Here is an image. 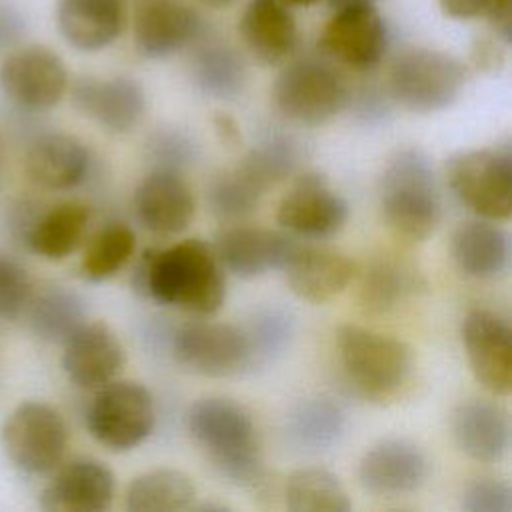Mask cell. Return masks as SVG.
I'll use <instances>...</instances> for the list:
<instances>
[{
    "instance_id": "cell-11",
    "label": "cell",
    "mask_w": 512,
    "mask_h": 512,
    "mask_svg": "<svg viewBox=\"0 0 512 512\" xmlns=\"http://www.w3.org/2000/svg\"><path fill=\"white\" fill-rule=\"evenodd\" d=\"M66 88L68 70L46 46H22L8 52L0 64V90L20 110H50L62 100Z\"/></svg>"
},
{
    "instance_id": "cell-20",
    "label": "cell",
    "mask_w": 512,
    "mask_h": 512,
    "mask_svg": "<svg viewBox=\"0 0 512 512\" xmlns=\"http://www.w3.org/2000/svg\"><path fill=\"white\" fill-rule=\"evenodd\" d=\"M112 470L94 458H74L64 464L40 494L48 512H102L114 498Z\"/></svg>"
},
{
    "instance_id": "cell-33",
    "label": "cell",
    "mask_w": 512,
    "mask_h": 512,
    "mask_svg": "<svg viewBox=\"0 0 512 512\" xmlns=\"http://www.w3.org/2000/svg\"><path fill=\"white\" fill-rule=\"evenodd\" d=\"M28 306L32 332L52 344H64L86 322L82 296L66 286L44 288Z\"/></svg>"
},
{
    "instance_id": "cell-27",
    "label": "cell",
    "mask_w": 512,
    "mask_h": 512,
    "mask_svg": "<svg viewBox=\"0 0 512 512\" xmlns=\"http://www.w3.org/2000/svg\"><path fill=\"white\" fill-rule=\"evenodd\" d=\"M450 254L466 276L498 278L510 264V238L504 228L486 218L468 220L452 232Z\"/></svg>"
},
{
    "instance_id": "cell-42",
    "label": "cell",
    "mask_w": 512,
    "mask_h": 512,
    "mask_svg": "<svg viewBox=\"0 0 512 512\" xmlns=\"http://www.w3.org/2000/svg\"><path fill=\"white\" fill-rule=\"evenodd\" d=\"M462 508L466 512H510L512 488L498 478H478L462 492Z\"/></svg>"
},
{
    "instance_id": "cell-23",
    "label": "cell",
    "mask_w": 512,
    "mask_h": 512,
    "mask_svg": "<svg viewBox=\"0 0 512 512\" xmlns=\"http://www.w3.org/2000/svg\"><path fill=\"white\" fill-rule=\"evenodd\" d=\"M284 274L298 298L320 304L340 294L354 280L356 264L336 250L298 242Z\"/></svg>"
},
{
    "instance_id": "cell-25",
    "label": "cell",
    "mask_w": 512,
    "mask_h": 512,
    "mask_svg": "<svg viewBox=\"0 0 512 512\" xmlns=\"http://www.w3.org/2000/svg\"><path fill=\"white\" fill-rule=\"evenodd\" d=\"M452 436L476 462H498L510 446V420L498 404L472 398L452 412Z\"/></svg>"
},
{
    "instance_id": "cell-13",
    "label": "cell",
    "mask_w": 512,
    "mask_h": 512,
    "mask_svg": "<svg viewBox=\"0 0 512 512\" xmlns=\"http://www.w3.org/2000/svg\"><path fill=\"white\" fill-rule=\"evenodd\" d=\"M462 344L476 380L492 394L512 388V330L506 318L476 308L462 320Z\"/></svg>"
},
{
    "instance_id": "cell-18",
    "label": "cell",
    "mask_w": 512,
    "mask_h": 512,
    "mask_svg": "<svg viewBox=\"0 0 512 512\" xmlns=\"http://www.w3.org/2000/svg\"><path fill=\"white\" fill-rule=\"evenodd\" d=\"M428 458L420 446L402 438H388L364 452L358 480L376 496H402L418 490L428 478Z\"/></svg>"
},
{
    "instance_id": "cell-37",
    "label": "cell",
    "mask_w": 512,
    "mask_h": 512,
    "mask_svg": "<svg viewBox=\"0 0 512 512\" xmlns=\"http://www.w3.org/2000/svg\"><path fill=\"white\" fill-rule=\"evenodd\" d=\"M250 352L252 368L274 362L286 352L294 334V318L280 306H264L254 310L246 326H242Z\"/></svg>"
},
{
    "instance_id": "cell-17",
    "label": "cell",
    "mask_w": 512,
    "mask_h": 512,
    "mask_svg": "<svg viewBox=\"0 0 512 512\" xmlns=\"http://www.w3.org/2000/svg\"><path fill=\"white\" fill-rule=\"evenodd\" d=\"M72 104L104 130L124 134L140 122L146 96L142 86L128 76H80L72 84Z\"/></svg>"
},
{
    "instance_id": "cell-48",
    "label": "cell",
    "mask_w": 512,
    "mask_h": 512,
    "mask_svg": "<svg viewBox=\"0 0 512 512\" xmlns=\"http://www.w3.org/2000/svg\"><path fill=\"white\" fill-rule=\"evenodd\" d=\"M204 4H210V6H226V4H230V2H234V0H202Z\"/></svg>"
},
{
    "instance_id": "cell-22",
    "label": "cell",
    "mask_w": 512,
    "mask_h": 512,
    "mask_svg": "<svg viewBox=\"0 0 512 512\" xmlns=\"http://www.w3.org/2000/svg\"><path fill=\"white\" fill-rule=\"evenodd\" d=\"M24 170L30 182L44 190H70L86 180L90 152L70 134L48 132L28 146Z\"/></svg>"
},
{
    "instance_id": "cell-29",
    "label": "cell",
    "mask_w": 512,
    "mask_h": 512,
    "mask_svg": "<svg viewBox=\"0 0 512 512\" xmlns=\"http://www.w3.org/2000/svg\"><path fill=\"white\" fill-rule=\"evenodd\" d=\"M90 220V210L80 202H60L34 214L26 232V246L46 260L70 256L82 242Z\"/></svg>"
},
{
    "instance_id": "cell-30",
    "label": "cell",
    "mask_w": 512,
    "mask_h": 512,
    "mask_svg": "<svg viewBox=\"0 0 512 512\" xmlns=\"http://www.w3.org/2000/svg\"><path fill=\"white\" fill-rule=\"evenodd\" d=\"M344 430L346 412L328 396H312L296 402L284 422L288 442L308 452L332 448L342 438Z\"/></svg>"
},
{
    "instance_id": "cell-5",
    "label": "cell",
    "mask_w": 512,
    "mask_h": 512,
    "mask_svg": "<svg viewBox=\"0 0 512 512\" xmlns=\"http://www.w3.org/2000/svg\"><path fill=\"white\" fill-rule=\"evenodd\" d=\"M466 84V66L448 52L410 48L396 56L388 74L392 98L410 112L430 114L452 106Z\"/></svg>"
},
{
    "instance_id": "cell-12",
    "label": "cell",
    "mask_w": 512,
    "mask_h": 512,
    "mask_svg": "<svg viewBox=\"0 0 512 512\" xmlns=\"http://www.w3.org/2000/svg\"><path fill=\"white\" fill-rule=\"evenodd\" d=\"M386 46L388 28L374 4L334 10L320 34L322 52L358 72L376 68Z\"/></svg>"
},
{
    "instance_id": "cell-41",
    "label": "cell",
    "mask_w": 512,
    "mask_h": 512,
    "mask_svg": "<svg viewBox=\"0 0 512 512\" xmlns=\"http://www.w3.org/2000/svg\"><path fill=\"white\" fill-rule=\"evenodd\" d=\"M30 294L28 272L14 258L0 254V320H16L26 310Z\"/></svg>"
},
{
    "instance_id": "cell-19",
    "label": "cell",
    "mask_w": 512,
    "mask_h": 512,
    "mask_svg": "<svg viewBox=\"0 0 512 512\" xmlns=\"http://www.w3.org/2000/svg\"><path fill=\"white\" fill-rule=\"evenodd\" d=\"M296 246L294 238L274 230L232 226L216 236L212 250L222 268L250 280L270 270H284Z\"/></svg>"
},
{
    "instance_id": "cell-16",
    "label": "cell",
    "mask_w": 512,
    "mask_h": 512,
    "mask_svg": "<svg viewBox=\"0 0 512 512\" xmlns=\"http://www.w3.org/2000/svg\"><path fill=\"white\" fill-rule=\"evenodd\" d=\"M200 32L202 18L184 0H140L134 10V44L144 58H168Z\"/></svg>"
},
{
    "instance_id": "cell-2",
    "label": "cell",
    "mask_w": 512,
    "mask_h": 512,
    "mask_svg": "<svg viewBox=\"0 0 512 512\" xmlns=\"http://www.w3.org/2000/svg\"><path fill=\"white\" fill-rule=\"evenodd\" d=\"M186 430L214 468L238 486L262 482V452L252 416L234 400L208 396L186 412Z\"/></svg>"
},
{
    "instance_id": "cell-44",
    "label": "cell",
    "mask_w": 512,
    "mask_h": 512,
    "mask_svg": "<svg viewBox=\"0 0 512 512\" xmlns=\"http://www.w3.org/2000/svg\"><path fill=\"white\" fill-rule=\"evenodd\" d=\"M354 102V114L358 116V120H362L364 124H378L386 118L388 114V104L382 98L380 92L376 90H362L356 100L350 98ZM350 104V102H348Z\"/></svg>"
},
{
    "instance_id": "cell-24",
    "label": "cell",
    "mask_w": 512,
    "mask_h": 512,
    "mask_svg": "<svg viewBox=\"0 0 512 512\" xmlns=\"http://www.w3.org/2000/svg\"><path fill=\"white\" fill-rule=\"evenodd\" d=\"M246 50L264 66L284 62L296 46L298 30L282 0H250L238 22Z\"/></svg>"
},
{
    "instance_id": "cell-45",
    "label": "cell",
    "mask_w": 512,
    "mask_h": 512,
    "mask_svg": "<svg viewBox=\"0 0 512 512\" xmlns=\"http://www.w3.org/2000/svg\"><path fill=\"white\" fill-rule=\"evenodd\" d=\"M214 124H216V130H218V134H220V138L224 142H228L230 146H234L238 142V128H236V124H234V120L230 116L218 114Z\"/></svg>"
},
{
    "instance_id": "cell-10",
    "label": "cell",
    "mask_w": 512,
    "mask_h": 512,
    "mask_svg": "<svg viewBox=\"0 0 512 512\" xmlns=\"http://www.w3.org/2000/svg\"><path fill=\"white\" fill-rule=\"evenodd\" d=\"M168 348L186 370L226 378L252 368V352L242 326L226 322H186L170 332Z\"/></svg>"
},
{
    "instance_id": "cell-9",
    "label": "cell",
    "mask_w": 512,
    "mask_h": 512,
    "mask_svg": "<svg viewBox=\"0 0 512 512\" xmlns=\"http://www.w3.org/2000/svg\"><path fill=\"white\" fill-rule=\"evenodd\" d=\"M156 422L150 390L138 382H108L86 410V426L96 442L114 452L136 448Z\"/></svg>"
},
{
    "instance_id": "cell-31",
    "label": "cell",
    "mask_w": 512,
    "mask_h": 512,
    "mask_svg": "<svg viewBox=\"0 0 512 512\" xmlns=\"http://www.w3.org/2000/svg\"><path fill=\"white\" fill-rule=\"evenodd\" d=\"M300 162L296 140L284 132H268L240 160L234 172L262 196L294 174Z\"/></svg>"
},
{
    "instance_id": "cell-32",
    "label": "cell",
    "mask_w": 512,
    "mask_h": 512,
    "mask_svg": "<svg viewBox=\"0 0 512 512\" xmlns=\"http://www.w3.org/2000/svg\"><path fill=\"white\" fill-rule=\"evenodd\" d=\"M190 78L202 94L218 100H232L240 96L246 86V66L232 46L210 40L194 52L190 60Z\"/></svg>"
},
{
    "instance_id": "cell-14",
    "label": "cell",
    "mask_w": 512,
    "mask_h": 512,
    "mask_svg": "<svg viewBox=\"0 0 512 512\" xmlns=\"http://www.w3.org/2000/svg\"><path fill=\"white\" fill-rule=\"evenodd\" d=\"M276 220L282 228L298 236L324 238L344 226L348 220V202L330 188L324 174L304 172L282 196Z\"/></svg>"
},
{
    "instance_id": "cell-38",
    "label": "cell",
    "mask_w": 512,
    "mask_h": 512,
    "mask_svg": "<svg viewBox=\"0 0 512 512\" xmlns=\"http://www.w3.org/2000/svg\"><path fill=\"white\" fill-rule=\"evenodd\" d=\"M206 198L210 212L216 218L224 222H238L256 210L262 194L232 170L212 178Z\"/></svg>"
},
{
    "instance_id": "cell-1",
    "label": "cell",
    "mask_w": 512,
    "mask_h": 512,
    "mask_svg": "<svg viewBox=\"0 0 512 512\" xmlns=\"http://www.w3.org/2000/svg\"><path fill=\"white\" fill-rule=\"evenodd\" d=\"M132 282L154 302L200 316L214 314L226 298L222 264L214 250L198 238L164 250H146Z\"/></svg>"
},
{
    "instance_id": "cell-43",
    "label": "cell",
    "mask_w": 512,
    "mask_h": 512,
    "mask_svg": "<svg viewBox=\"0 0 512 512\" xmlns=\"http://www.w3.org/2000/svg\"><path fill=\"white\" fill-rule=\"evenodd\" d=\"M24 30L26 20L22 12L10 0H0V52L16 46Z\"/></svg>"
},
{
    "instance_id": "cell-36",
    "label": "cell",
    "mask_w": 512,
    "mask_h": 512,
    "mask_svg": "<svg viewBox=\"0 0 512 512\" xmlns=\"http://www.w3.org/2000/svg\"><path fill=\"white\" fill-rule=\"evenodd\" d=\"M134 248V230L124 222H110L92 236L82 256L80 272L90 282L108 280L130 260Z\"/></svg>"
},
{
    "instance_id": "cell-35",
    "label": "cell",
    "mask_w": 512,
    "mask_h": 512,
    "mask_svg": "<svg viewBox=\"0 0 512 512\" xmlns=\"http://www.w3.org/2000/svg\"><path fill=\"white\" fill-rule=\"evenodd\" d=\"M284 502L292 512H348L352 506L338 476L324 468L292 472L286 480Z\"/></svg>"
},
{
    "instance_id": "cell-40",
    "label": "cell",
    "mask_w": 512,
    "mask_h": 512,
    "mask_svg": "<svg viewBox=\"0 0 512 512\" xmlns=\"http://www.w3.org/2000/svg\"><path fill=\"white\" fill-rule=\"evenodd\" d=\"M196 142L180 128H158L148 140V156L154 168L182 172L196 158Z\"/></svg>"
},
{
    "instance_id": "cell-6",
    "label": "cell",
    "mask_w": 512,
    "mask_h": 512,
    "mask_svg": "<svg viewBox=\"0 0 512 512\" xmlns=\"http://www.w3.org/2000/svg\"><path fill=\"white\" fill-rule=\"evenodd\" d=\"M276 108L292 122L320 126L350 102L344 78L324 60L300 58L282 68L274 82Z\"/></svg>"
},
{
    "instance_id": "cell-28",
    "label": "cell",
    "mask_w": 512,
    "mask_h": 512,
    "mask_svg": "<svg viewBox=\"0 0 512 512\" xmlns=\"http://www.w3.org/2000/svg\"><path fill=\"white\" fill-rule=\"evenodd\" d=\"M424 288L426 280L412 262L378 256L360 274L358 304L368 314H386Z\"/></svg>"
},
{
    "instance_id": "cell-46",
    "label": "cell",
    "mask_w": 512,
    "mask_h": 512,
    "mask_svg": "<svg viewBox=\"0 0 512 512\" xmlns=\"http://www.w3.org/2000/svg\"><path fill=\"white\" fill-rule=\"evenodd\" d=\"M360 4H374V0H328V6L332 10H342V8L360 6Z\"/></svg>"
},
{
    "instance_id": "cell-39",
    "label": "cell",
    "mask_w": 512,
    "mask_h": 512,
    "mask_svg": "<svg viewBox=\"0 0 512 512\" xmlns=\"http://www.w3.org/2000/svg\"><path fill=\"white\" fill-rule=\"evenodd\" d=\"M442 12L454 20L488 18L496 36L510 44L512 40V0H438Z\"/></svg>"
},
{
    "instance_id": "cell-26",
    "label": "cell",
    "mask_w": 512,
    "mask_h": 512,
    "mask_svg": "<svg viewBox=\"0 0 512 512\" xmlns=\"http://www.w3.org/2000/svg\"><path fill=\"white\" fill-rule=\"evenodd\" d=\"M56 26L60 36L80 52L110 46L124 26L122 0H58Z\"/></svg>"
},
{
    "instance_id": "cell-7",
    "label": "cell",
    "mask_w": 512,
    "mask_h": 512,
    "mask_svg": "<svg viewBox=\"0 0 512 512\" xmlns=\"http://www.w3.org/2000/svg\"><path fill=\"white\" fill-rule=\"evenodd\" d=\"M454 194L486 220L512 214V150L508 144L476 148L452 156L446 164Z\"/></svg>"
},
{
    "instance_id": "cell-15",
    "label": "cell",
    "mask_w": 512,
    "mask_h": 512,
    "mask_svg": "<svg viewBox=\"0 0 512 512\" xmlns=\"http://www.w3.org/2000/svg\"><path fill=\"white\" fill-rule=\"evenodd\" d=\"M134 214L138 222L160 236H176L194 218V194L182 172L152 168L134 190Z\"/></svg>"
},
{
    "instance_id": "cell-8",
    "label": "cell",
    "mask_w": 512,
    "mask_h": 512,
    "mask_svg": "<svg viewBox=\"0 0 512 512\" xmlns=\"http://www.w3.org/2000/svg\"><path fill=\"white\" fill-rule=\"evenodd\" d=\"M68 446L62 414L46 402L18 404L2 426V448L10 462L32 476L56 470Z\"/></svg>"
},
{
    "instance_id": "cell-47",
    "label": "cell",
    "mask_w": 512,
    "mask_h": 512,
    "mask_svg": "<svg viewBox=\"0 0 512 512\" xmlns=\"http://www.w3.org/2000/svg\"><path fill=\"white\" fill-rule=\"evenodd\" d=\"M284 4H294V6H310L314 4L316 0H282Z\"/></svg>"
},
{
    "instance_id": "cell-3",
    "label": "cell",
    "mask_w": 512,
    "mask_h": 512,
    "mask_svg": "<svg viewBox=\"0 0 512 512\" xmlns=\"http://www.w3.org/2000/svg\"><path fill=\"white\" fill-rule=\"evenodd\" d=\"M380 206L398 236L422 242L436 230L442 200L434 168L422 150L400 148L388 158L380 178Z\"/></svg>"
},
{
    "instance_id": "cell-21",
    "label": "cell",
    "mask_w": 512,
    "mask_h": 512,
    "mask_svg": "<svg viewBox=\"0 0 512 512\" xmlns=\"http://www.w3.org/2000/svg\"><path fill=\"white\" fill-rule=\"evenodd\" d=\"M122 362V346L104 322H84L64 342L62 370L80 388H100L112 382Z\"/></svg>"
},
{
    "instance_id": "cell-4",
    "label": "cell",
    "mask_w": 512,
    "mask_h": 512,
    "mask_svg": "<svg viewBox=\"0 0 512 512\" xmlns=\"http://www.w3.org/2000/svg\"><path fill=\"white\" fill-rule=\"evenodd\" d=\"M336 344L348 382L368 400L392 398L410 376L412 354L392 336L344 324L338 328Z\"/></svg>"
},
{
    "instance_id": "cell-34",
    "label": "cell",
    "mask_w": 512,
    "mask_h": 512,
    "mask_svg": "<svg viewBox=\"0 0 512 512\" xmlns=\"http://www.w3.org/2000/svg\"><path fill=\"white\" fill-rule=\"evenodd\" d=\"M196 488L192 480L174 468H156L136 476L124 506L128 512H174L192 506Z\"/></svg>"
}]
</instances>
